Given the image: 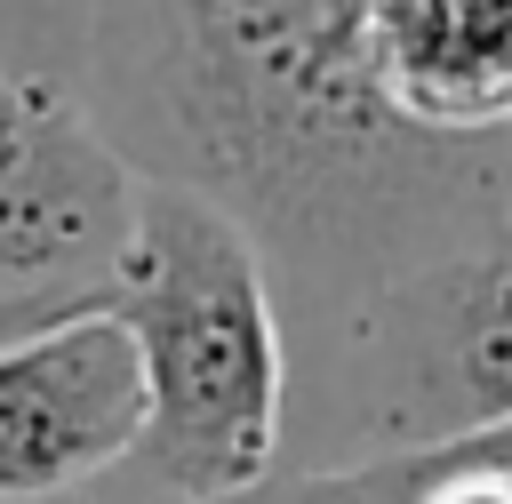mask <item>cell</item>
<instances>
[{"instance_id":"1","label":"cell","mask_w":512,"mask_h":504,"mask_svg":"<svg viewBox=\"0 0 512 504\" xmlns=\"http://www.w3.org/2000/svg\"><path fill=\"white\" fill-rule=\"evenodd\" d=\"M80 96L144 184L264 248L288 336L512 232V144L424 136L376 80L368 0H88Z\"/></svg>"},{"instance_id":"2","label":"cell","mask_w":512,"mask_h":504,"mask_svg":"<svg viewBox=\"0 0 512 504\" xmlns=\"http://www.w3.org/2000/svg\"><path fill=\"white\" fill-rule=\"evenodd\" d=\"M104 312L136 336V472L168 504H240L280 480L296 416V344L264 248L224 208L176 184H144V216Z\"/></svg>"},{"instance_id":"3","label":"cell","mask_w":512,"mask_h":504,"mask_svg":"<svg viewBox=\"0 0 512 504\" xmlns=\"http://www.w3.org/2000/svg\"><path fill=\"white\" fill-rule=\"evenodd\" d=\"M288 344L312 352L296 472L512 432V232L432 256Z\"/></svg>"},{"instance_id":"4","label":"cell","mask_w":512,"mask_h":504,"mask_svg":"<svg viewBox=\"0 0 512 504\" xmlns=\"http://www.w3.org/2000/svg\"><path fill=\"white\" fill-rule=\"evenodd\" d=\"M144 216V176L88 112L80 80L0 56V296L112 288Z\"/></svg>"},{"instance_id":"5","label":"cell","mask_w":512,"mask_h":504,"mask_svg":"<svg viewBox=\"0 0 512 504\" xmlns=\"http://www.w3.org/2000/svg\"><path fill=\"white\" fill-rule=\"evenodd\" d=\"M144 448L136 336L96 304L0 352V504L88 488Z\"/></svg>"},{"instance_id":"6","label":"cell","mask_w":512,"mask_h":504,"mask_svg":"<svg viewBox=\"0 0 512 504\" xmlns=\"http://www.w3.org/2000/svg\"><path fill=\"white\" fill-rule=\"evenodd\" d=\"M384 96L448 144H512V0H368Z\"/></svg>"},{"instance_id":"7","label":"cell","mask_w":512,"mask_h":504,"mask_svg":"<svg viewBox=\"0 0 512 504\" xmlns=\"http://www.w3.org/2000/svg\"><path fill=\"white\" fill-rule=\"evenodd\" d=\"M112 288H56V296H0V352L8 344H24V336H40V328H56V320H80V312H96Z\"/></svg>"},{"instance_id":"8","label":"cell","mask_w":512,"mask_h":504,"mask_svg":"<svg viewBox=\"0 0 512 504\" xmlns=\"http://www.w3.org/2000/svg\"><path fill=\"white\" fill-rule=\"evenodd\" d=\"M32 16H40V32H64V48H72V64H80V32H88V0H24Z\"/></svg>"}]
</instances>
